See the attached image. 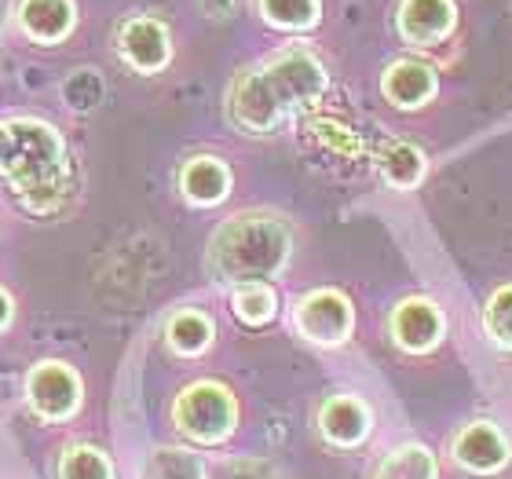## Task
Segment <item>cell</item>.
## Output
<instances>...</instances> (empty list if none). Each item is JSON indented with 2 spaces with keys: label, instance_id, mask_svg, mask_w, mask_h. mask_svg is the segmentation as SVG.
I'll return each mask as SVG.
<instances>
[{
  "label": "cell",
  "instance_id": "ffe728a7",
  "mask_svg": "<svg viewBox=\"0 0 512 479\" xmlns=\"http://www.w3.org/2000/svg\"><path fill=\"white\" fill-rule=\"evenodd\" d=\"M103 77H99V70H92V66H81V70H74V74L66 77V85H63V96L66 103L74 110H88V107H96L99 99H103Z\"/></svg>",
  "mask_w": 512,
  "mask_h": 479
},
{
  "label": "cell",
  "instance_id": "9a60e30c",
  "mask_svg": "<svg viewBox=\"0 0 512 479\" xmlns=\"http://www.w3.org/2000/svg\"><path fill=\"white\" fill-rule=\"evenodd\" d=\"M381 176L392 187L399 191H410L417 183L425 180V154L414 147V143H403V139H392V143H384L381 150Z\"/></svg>",
  "mask_w": 512,
  "mask_h": 479
},
{
  "label": "cell",
  "instance_id": "cb8c5ba5",
  "mask_svg": "<svg viewBox=\"0 0 512 479\" xmlns=\"http://www.w3.org/2000/svg\"><path fill=\"white\" fill-rule=\"evenodd\" d=\"M8 161H11V132L8 125H0V172L8 169Z\"/></svg>",
  "mask_w": 512,
  "mask_h": 479
},
{
  "label": "cell",
  "instance_id": "8992f818",
  "mask_svg": "<svg viewBox=\"0 0 512 479\" xmlns=\"http://www.w3.org/2000/svg\"><path fill=\"white\" fill-rule=\"evenodd\" d=\"M26 399L48 421H66L81 406V377L66 362H37L26 377Z\"/></svg>",
  "mask_w": 512,
  "mask_h": 479
},
{
  "label": "cell",
  "instance_id": "277c9868",
  "mask_svg": "<svg viewBox=\"0 0 512 479\" xmlns=\"http://www.w3.org/2000/svg\"><path fill=\"white\" fill-rule=\"evenodd\" d=\"M172 414H176L180 432H187L194 443H220V439H227L231 428H235L238 403L224 384L198 381L176 399V410H172Z\"/></svg>",
  "mask_w": 512,
  "mask_h": 479
},
{
  "label": "cell",
  "instance_id": "ac0fdd59",
  "mask_svg": "<svg viewBox=\"0 0 512 479\" xmlns=\"http://www.w3.org/2000/svg\"><path fill=\"white\" fill-rule=\"evenodd\" d=\"M231 308L246 326H267L275 319L278 297L267 282H246V286H235V297H231Z\"/></svg>",
  "mask_w": 512,
  "mask_h": 479
},
{
  "label": "cell",
  "instance_id": "5bb4252c",
  "mask_svg": "<svg viewBox=\"0 0 512 479\" xmlns=\"http://www.w3.org/2000/svg\"><path fill=\"white\" fill-rule=\"evenodd\" d=\"M180 191L187 202L194 205H216L224 202L227 191H231V169H227L220 158H191L180 169Z\"/></svg>",
  "mask_w": 512,
  "mask_h": 479
},
{
  "label": "cell",
  "instance_id": "e0dca14e",
  "mask_svg": "<svg viewBox=\"0 0 512 479\" xmlns=\"http://www.w3.org/2000/svg\"><path fill=\"white\" fill-rule=\"evenodd\" d=\"M165 337L176 355H202L213 344V322L202 311H176L165 326Z\"/></svg>",
  "mask_w": 512,
  "mask_h": 479
},
{
  "label": "cell",
  "instance_id": "3957f363",
  "mask_svg": "<svg viewBox=\"0 0 512 479\" xmlns=\"http://www.w3.org/2000/svg\"><path fill=\"white\" fill-rule=\"evenodd\" d=\"M289 260V231L271 216L249 213L227 220L209 242V267L220 282L246 286L275 278Z\"/></svg>",
  "mask_w": 512,
  "mask_h": 479
},
{
  "label": "cell",
  "instance_id": "ba28073f",
  "mask_svg": "<svg viewBox=\"0 0 512 479\" xmlns=\"http://www.w3.org/2000/svg\"><path fill=\"white\" fill-rule=\"evenodd\" d=\"M399 37L414 48H432L443 44L458 26V8L454 0H403L395 11Z\"/></svg>",
  "mask_w": 512,
  "mask_h": 479
},
{
  "label": "cell",
  "instance_id": "7402d4cb",
  "mask_svg": "<svg viewBox=\"0 0 512 479\" xmlns=\"http://www.w3.org/2000/svg\"><path fill=\"white\" fill-rule=\"evenodd\" d=\"M63 479H110V461L92 447H74L59 465Z\"/></svg>",
  "mask_w": 512,
  "mask_h": 479
},
{
  "label": "cell",
  "instance_id": "4fadbf2b",
  "mask_svg": "<svg viewBox=\"0 0 512 479\" xmlns=\"http://www.w3.org/2000/svg\"><path fill=\"white\" fill-rule=\"evenodd\" d=\"M322 436L337 447H359L370 436V406L355 395H333L319 414Z\"/></svg>",
  "mask_w": 512,
  "mask_h": 479
},
{
  "label": "cell",
  "instance_id": "44dd1931",
  "mask_svg": "<svg viewBox=\"0 0 512 479\" xmlns=\"http://www.w3.org/2000/svg\"><path fill=\"white\" fill-rule=\"evenodd\" d=\"M483 326H487V333H491L494 344L512 348V286H502L491 300H487Z\"/></svg>",
  "mask_w": 512,
  "mask_h": 479
},
{
  "label": "cell",
  "instance_id": "8fae6325",
  "mask_svg": "<svg viewBox=\"0 0 512 479\" xmlns=\"http://www.w3.org/2000/svg\"><path fill=\"white\" fill-rule=\"evenodd\" d=\"M454 458H458L469 472L487 476V472H502L505 465H509L512 447H509V439H505L494 425L476 421V425L461 428V436L454 439Z\"/></svg>",
  "mask_w": 512,
  "mask_h": 479
},
{
  "label": "cell",
  "instance_id": "9c48e42d",
  "mask_svg": "<svg viewBox=\"0 0 512 479\" xmlns=\"http://www.w3.org/2000/svg\"><path fill=\"white\" fill-rule=\"evenodd\" d=\"M392 337L403 352H432L443 337V311L425 297H410L392 311Z\"/></svg>",
  "mask_w": 512,
  "mask_h": 479
},
{
  "label": "cell",
  "instance_id": "603a6c76",
  "mask_svg": "<svg viewBox=\"0 0 512 479\" xmlns=\"http://www.w3.org/2000/svg\"><path fill=\"white\" fill-rule=\"evenodd\" d=\"M202 11L213 15V19H227V15L238 11V0H202Z\"/></svg>",
  "mask_w": 512,
  "mask_h": 479
},
{
  "label": "cell",
  "instance_id": "2e32d148",
  "mask_svg": "<svg viewBox=\"0 0 512 479\" xmlns=\"http://www.w3.org/2000/svg\"><path fill=\"white\" fill-rule=\"evenodd\" d=\"M256 11L267 26L286 33L315 30L322 19V0H256Z\"/></svg>",
  "mask_w": 512,
  "mask_h": 479
},
{
  "label": "cell",
  "instance_id": "7a4b0ae2",
  "mask_svg": "<svg viewBox=\"0 0 512 479\" xmlns=\"http://www.w3.org/2000/svg\"><path fill=\"white\" fill-rule=\"evenodd\" d=\"M11 132V161L4 176L11 180L15 194L30 205L33 213H48L63 202L70 161H66V143L52 125L37 118L8 121Z\"/></svg>",
  "mask_w": 512,
  "mask_h": 479
},
{
  "label": "cell",
  "instance_id": "5b68a950",
  "mask_svg": "<svg viewBox=\"0 0 512 479\" xmlns=\"http://www.w3.org/2000/svg\"><path fill=\"white\" fill-rule=\"evenodd\" d=\"M293 322L311 344H344L355 330V308L337 289H315L297 304Z\"/></svg>",
  "mask_w": 512,
  "mask_h": 479
},
{
  "label": "cell",
  "instance_id": "d4e9b609",
  "mask_svg": "<svg viewBox=\"0 0 512 479\" xmlns=\"http://www.w3.org/2000/svg\"><path fill=\"white\" fill-rule=\"evenodd\" d=\"M11 315H15V308H11V297L4 293V289H0V330H8Z\"/></svg>",
  "mask_w": 512,
  "mask_h": 479
},
{
  "label": "cell",
  "instance_id": "484cf974",
  "mask_svg": "<svg viewBox=\"0 0 512 479\" xmlns=\"http://www.w3.org/2000/svg\"><path fill=\"white\" fill-rule=\"evenodd\" d=\"M4 19H8V4L0 0V30H4Z\"/></svg>",
  "mask_w": 512,
  "mask_h": 479
},
{
  "label": "cell",
  "instance_id": "7c38bea8",
  "mask_svg": "<svg viewBox=\"0 0 512 479\" xmlns=\"http://www.w3.org/2000/svg\"><path fill=\"white\" fill-rule=\"evenodd\" d=\"M436 70L421 59H399L384 70L381 92L388 96V103H395L399 110H417L425 107L428 99L436 96Z\"/></svg>",
  "mask_w": 512,
  "mask_h": 479
},
{
  "label": "cell",
  "instance_id": "30bf717a",
  "mask_svg": "<svg viewBox=\"0 0 512 479\" xmlns=\"http://www.w3.org/2000/svg\"><path fill=\"white\" fill-rule=\"evenodd\" d=\"M15 22L33 44H63L77 26V4L74 0H19Z\"/></svg>",
  "mask_w": 512,
  "mask_h": 479
},
{
  "label": "cell",
  "instance_id": "6da1fadb",
  "mask_svg": "<svg viewBox=\"0 0 512 479\" xmlns=\"http://www.w3.org/2000/svg\"><path fill=\"white\" fill-rule=\"evenodd\" d=\"M326 85H330L326 66L304 48H289V52H278L264 66H253L231 81L227 118L249 136H267L289 114L319 103Z\"/></svg>",
  "mask_w": 512,
  "mask_h": 479
},
{
  "label": "cell",
  "instance_id": "52a82bcc",
  "mask_svg": "<svg viewBox=\"0 0 512 479\" xmlns=\"http://www.w3.org/2000/svg\"><path fill=\"white\" fill-rule=\"evenodd\" d=\"M118 52L139 74H161L172 59L169 26L161 19H154V15H132V19L121 22Z\"/></svg>",
  "mask_w": 512,
  "mask_h": 479
},
{
  "label": "cell",
  "instance_id": "d6986e66",
  "mask_svg": "<svg viewBox=\"0 0 512 479\" xmlns=\"http://www.w3.org/2000/svg\"><path fill=\"white\" fill-rule=\"evenodd\" d=\"M377 479H436V461L425 447H399L381 461Z\"/></svg>",
  "mask_w": 512,
  "mask_h": 479
}]
</instances>
